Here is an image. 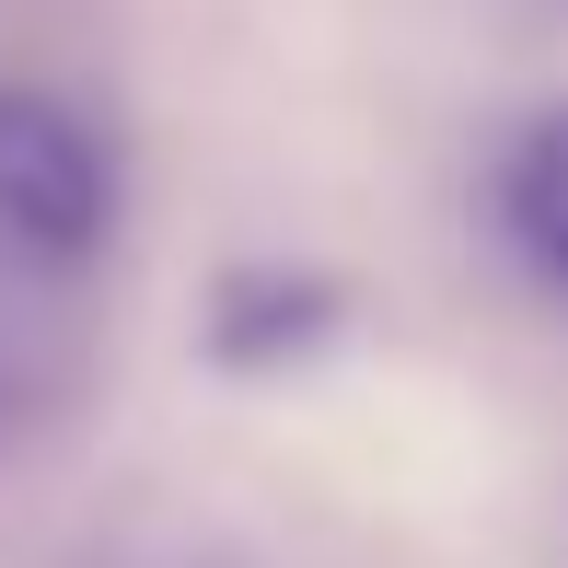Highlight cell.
I'll return each mask as SVG.
<instances>
[{"mask_svg":"<svg viewBox=\"0 0 568 568\" xmlns=\"http://www.w3.org/2000/svg\"><path fill=\"white\" fill-rule=\"evenodd\" d=\"M128 210V163L116 140L70 105L59 82H0V255L36 278L59 267H93L105 255V232Z\"/></svg>","mask_w":568,"mask_h":568,"instance_id":"cell-1","label":"cell"},{"mask_svg":"<svg viewBox=\"0 0 568 568\" xmlns=\"http://www.w3.org/2000/svg\"><path fill=\"white\" fill-rule=\"evenodd\" d=\"M337 337H348V291L325 267H291V255H244L197 302V348L221 372H302V359H325Z\"/></svg>","mask_w":568,"mask_h":568,"instance_id":"cell-2","label":"cell"},{"mask_svg":"<svg viewBox=\"0 0 568 568\" xmlns=\"http://www.w3.org/2000/svg\"><path fill=\"white\" fill-rule=\"evenodd\" d=\"M487 221H499L510 267L568 291V105H534L487 163Z\"/></svg>","mask_w":568,"mask_h":568,"instance_id":"cell-3","label":"cell"},{"mask_svg":"<svg viewBox=\"0 0 568 568\" xmlns=\"http://www.w3.org/2000/svg\"><path fill=\"white\" fill-rule=\"evenodd\" d=\"M70 406H82V325L59 302L12 291L0 302V453H36Z\"/></svg>","mask_w":568,"mask_h":568,"instance_id":"cell-4","label":"cell"},{"mask_svg":"<svg viewBox=\"0 0 568 568\" xmlns=\"http://www.w3.org/2000/svg\"><path fill=\"white\" fill-rule=\"evenodd\" d=\"M534 12H546V23H557V36H568V0H534Z\"/></svg>","mask_w":568,"mask_h":568,"instance_id":"cell-5","label":"cell"}]
</instances>
